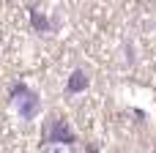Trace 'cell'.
<instances>
[{
  "label": "cell",
  "mask_w": 156,
  "mask_h": 153,
  "mask_svg": "<svg viewBox=\"0 0 156 153\" xmlns=\"http://www.w3.org/2000/svg\"><path fill=\"white\" fill-rule=\"evenodd\" d=\"M11 104H14L16 115H19L25 123H30V120L41 112V99H38L27 85H22V82L11 88Z\"/></svg>",
  "instance_id": "cell-1"
},
{
  "label": "cell",
  "mask_w": 156,
  "mask_h": 153,
  "mask_svg": "<svg viewBox=\"0 0 156 153\" xmlns=\"http://www.w3.org/2000/svg\"><path fill=\"white\" fill-rule=\"evenodd\" d=\"M44 140H47V145L49 142H74V131L69 129L66 120H52V126L44 131Z\"/></svg>",
  "instance_id": "cell-2"
},
{
  "label": "cell",
  "mask_w": 156,
  "mask_h": 153,
  "mask_svg": "<svg viewBox=\"0 0 156 153\" xmlns=\"http://www.w3.org/2000/svg\"><path fill=\"white\" fill-rule=\"evenodd\" d=\"M88 74L82 71V68H74L71 71V77H69V82H66V93H82L85 88H88Z\"/></svg>",
  "instance_id": "cell-3"
},
{
  "label": "cell",
  "mask_w": 156,
  "mask_h": 153,
  "mask_svg": "<svg viewBox=\"0 0 156 153\" xmlns=\"http://www.w3.org/2000/svg\"><path fill=\"white\" fill-rule=\"evenodd\" d=\"M41 153H77V148H74V142H49V145H44Z\"/></svg>",
  "instance_id": "cell-4"
},
{
  "label": "cell",
  "mask_w": 156,
  "mask_h": 153,
  "mask_svg": "<svg viewBox=\"0 0 156 153\" xmlns=\"http://www.w3.org/2000/svg\"><path fill=\"white\" fill-rule=\"evenodd\" d=\"M30 25H33L36 30H41V33H47V30H49V22H47V16H41L36 8H30Z\"/></svg>",
  "instance_id": "cell-5"
},
{
  "label": "cell",
  "mask_w": 156,
  "mask_h": 153,
  "mask_svg": "<svg viewBox=\"0 0 156 153\" xmlns=\"http://www.w3.org/2000/svg\"><path fill=\"white\" fill-rule=\"evenodd\" d=\"M88 153H99V151H96V148H93V145H88Z\"/></svg>",
  "instance_id": "cell-6"
}]
</instances>
